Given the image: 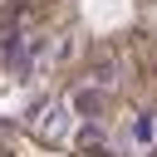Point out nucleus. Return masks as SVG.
I'll list each match as a JSON object with an SVG mask.
<instances>
[{"label":"nucleus","mask_w":157,"mask_h":157,"mask_svg":"<svg viewBox=\"0 0 157 157\" xmlns=\"http://www.w3.org/2000/svg\"><path fill=\"white\" fill-rule=\"evenodd\" d=\"M74 113L98 118V113H103V93H98V88H78V93H74Z\"/></svg>","instance_id":"2"},{"label":"nucleus","mask_w":157,"mask_h":157,"mask_svg":"<svg viewBox=\"0 0 157 157\" xmlns=\"http://www.w3.org/2000/svg\"><path fill=\"white\" fill-rule=\"evenodd\" d=\"M132 137H137V142H152V137H157V118H152V113H142V118L132 123Z\"/></svg>","instance_id":"3"},{"label":"nucleus","mask_w":157,"mask_h":157,"mask_svg":"<svg viewBox=\"0 0 157 157\" xmlns=\"http://www.w3.org/2000/svg\"><path fill=\"white\" fill-rule=\"evenodd\" d=\"M64 113H69V103H64V98H49V103H39V108L29 113V128L54 142V137H64Z\"/></svg>","instance_id":"1"},{"label":"nucleus","mask_w":157,"mask_h":157,"mask_svg":"<svg viewBox=\"0 0 157 157\" xmlns=\"http://www.w3.org/2000/svg\"><path fill=\"white\" fill-rule=\"evenodd\" d=\"M0 157H5V147H0Z\"/></svg>","instance_id":"4"}]
</instances>
